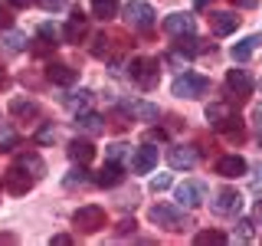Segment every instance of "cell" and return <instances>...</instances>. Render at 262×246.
I'll use <instances>...</instances> for the list:
<instances>
[{
  "mask_svg": "<svg viewBox=\"0 0 262 246\" xmlns=\"http://www.w3.org/2000/svg\"><path fill=\"white\" fill-rule=\"evenodd\" d=\"M125 154H131L128 145H112V148H108V161H121Z\"/></svg>",
  "mask_w": 262,
  "mask_h": 246,
  "instance_id": "cell-34",
  "label": "cell"
},
{
  "mask_svg": "<svg viewBox=\"0 0 262 246\" xmlns=\"http://www.w3.org/2000/svg\"><path fill=\"white\" fill-rule=\"evenodd\" d=\"M72 223H76V230H82V233H98V230H105L108 217H105L102 207L85 203V207H79L76 213H72Z\"/></svg>",
  "mask_w": 262,
  "mask_h": 246,
  "instance_id": "cell-4",
  "label": "cell"
},
{
  "mask_svg": "<svg viewBox=\"0 0 262 246\" xmlns=\"http://www.w3.org/2000/svg\"><path fill=\"white\" fill-rule=\"evenodd\" d=\"M174 53L177 56H184V59H190V56H196V53H203V43H200V39H193V33H190V36H180L177 39V46H174Z\"/></svg>",
  "mask_w": 262,
  "mask_h": 246,
  "instance_id": "cell-25",
  "label": "cell"
},
{
  "mask_svg": "<svg viewBox=\"0 0 262 246\" xmlns=\"http://www.w3.org/2000/svg\"><path fill=\"white\" fill-rule=\"evenodd\" d=\"M229 236L226 233H220V230H203V233H196V243L200 246H207V243H226Z\"/></svg>",
  "mask_w": 262,
  "mask_h": 246,
  "instance_id": "cell-30",
  "label": "cell"
},
{
  "mask_svg": "<svg viewBox=\"0 0 262 246\" xmlns=\"http://www.w3.org/2000/svg\"><path fill=\"white\" fill-rule=\"evenodd\" d=\"M259 43H262L259 36H246V39H239V43L233 46V59H236V63H246V59H249V56L259 49Z\"/></svg>",
  "mask_w": 262,
  "mask_h": 246,
  "instance_id": "cell-22",
  "label": "cell"
},
{
  "mask_svg": "<svg viewBox=\"0 0 262 246\" xmlns=\"http://www.w3.org/2000/svg\"><path fill=\"white\" fill-rule=\"evenodd\" d=\"M236 27H239V16L229 13V10H213L210 13V30L216 33V36H229Z\"/></svg>",
  "mask_w": 262,
  "mask_h": 246,
  "instance_id": "cell-12",
  "label": "cell"
},
{
  "mask_svg": "<svg viewBox=\"0 0 262 246\" xmlns=\"http://www.w3.org/2000/svg\"><path fill=\"white\" fill-rule=\"evenodd\" d=\"M226 86H229V92H236V95H249L252 92V76L246 69H229Z\"/></svg>",
  "mask_w": 262,
  "mask_h": 246,
  "instance_id": "cell-16",
  "label": "cell"
},
{
  "mask_svg": "<svg viewBox=\"0 0 262 246\" xmlns=\"http://www.w3.org/2000/svg\"><path fill=\"white\" fill-rule=\"evenodd\" d=\"M229 4H233V7H243V10H252L259 0H229Z\"/></svg>",
  "mask_w": 262,
  "mask_h": 246,
  "instance_id": "cell-40",
  "label": "cell"
},
{
  "mask_svg": "<svg viewBox=\"0 0 262 246\" xmlns=\"http://www.w3.org/2000/svg\"><path fill=\"white\" fill-rule=\"evenodd\" d=\"M85 33H89V20H85V13H82V10H72V20L66 23V30H62L66 43H79Z\"/></svg>",
  "mask_w": 262,
  "mask_h": 246,
  "instance_id": "cell-14",
  "label": "cell"
},
{
  "mask_svg": "<svg viewBox=\"0 0 262 246\" xmlns=\"http://www.w3.org/2000/svg\"><path fill=\"white\" fill-rule=\"evenodd\" d=\"M62 36V30L56 27V23H43V27H39V39H43L46 46H56V39Z\"/></svg>",
  "mask_w": 262,
  "mask_h": 246,
  "instance_id": "cell-29",
  "label": "cell"
},
{
  "mask_svg": "<svg viewBox=\"0 0 262 246\" xmlns=\"http://www.w3.org/2000/svg\"><path fill=\"white\" fill-rule=\"evenodd\" d=\"M210 4V0H196V7H207Z\"/></svg>",
  "mask_w": 262,
  "mask_h": 246,
  "instance_id": "cell-46",
  "label": "cell"
},
{
  "mask_svg": "<svg viewBox=\"0 0 262 246\" xmlns=\"http://www.w3.org/2000/svg\"><path fill=\"white\" fill-rule=\"evenodd\" d=\"M53 138H56L53 125H43V128H39V135H36V141H39V145H49V141H53Z\"/></svg>",
  "mask_w": 262,
  "mask_h": 246,
  "instance_id": "cell-37",
  "label": "cell"
},
{
  "mask_svg": "<svg viewBox=\"0 0 262 246\" xmlns=\"http://www.w3.org/2000/svg\"><path fill=\"white\" fill-rule=\"evenodd\" d=\"M207 121L216 131H226V135H236V138H243V125H239V115H233L229 112V105L223 102H213L210 109H207Z\"/></svg>",
  "mask_w": 262,
  "mask_h": 246,
  "instance_id": "cell-1",
  "label": "cell"
},
{
  "mask_svg": "<svg viewBox=\"0 0 262 246\" xmlns=\"http://www.w3.org/2000/svg\"><path fill=\"white\" fill-rule=\"evenodd\" d=\"M76 128L85 131V135H102V131H105V118L95 115V112H79L76 115Z\"/></svg>",
  "mask_w": 262,
  "mask_h": 246,
  "instance_id": "cell-20",
  "label": "cell"
},
{
  "mask_svg": "<svg viewBox=\"0 0 262 246\" xmlns=\"http://www.w3.org/2000/svg\"><path fill=\"white\" fill-rule=\"evenodd\" d=\"M43 10H49V13H59V10H66V0H36Z\"/></svg>",
  "mask_w": 262,
  "mask_h": 246,
  "instance_id": "cell-35",
  "label": "cell"
},
{
  "mask_svg": "<svg viewBox=\"0 0 262 246\" xmlns=\"http://www.w3.org/2000/svg\"><path fill=\"white\" fill-rule=\"evenodd\" d=\"M4 49L7 53H20V49H27V36L16 30H4Z\"/></svg>",
  "mask_w": 262,
  "mask_h": 246,
  "instance_id": "cell-28",
  "label": "cell"
},
{
  "mask_svg": "<svg viewBox=\"0 0 262 246\" xmlns=\"http://www.w3.org/2000/svg\"><path fill=\"white\" fill-rule=\"evenodd\" d=\"M210 210L216 213V217H233V213L243 210V194L236 191V187H223V191L210 200Z\"/></svg>",
  "mask_w": 262,
  "mask_h": 246,
  "instance_id": "cell-7",
  "label": "cell"
},
{
  "mask_svg": "<svg viewBox=\"0 0 262 246\" xmlns=\"http://www.w3.org/2000/svg\"><path fill=\"white\" fill-rule=\"evenodd\" d=\"M92 13L98 20H112L118 13V0H92Z\"/></svg>",
  "mask_w": 262,
  "mask_h": 246,
  "instance_id": "cell-27",
  "label": "cell"
},
{
  "mask_svg": "<svg viewBox=\"0 0 262 246\" xmlns=\"http://www.w3.org/2000/svg\"><path fill=\"white\" fill-rule=\"evenodd\" d=\"M7 86H10V79H7V72L0 69V89H7Z\"/></svg>",
  "mask_w": 262,
  "mask_h": 246,
  "instance_id": "cell-42",
  "label": "cell"
},
{
  "mask_svg": "<svg viewBox=\"0 0 262 246\" xmlns=\"http://www.w3.org/2000/svg\"><path fill=\"white\" fill-rule=\"evenodd\" d=\"M33 184H36V177H27V171H23L20 164H10V171L4 174V187L10 194H27Z\"/></svg>",
  "mask_w": 262,
  "mask_h": 246,
  "instance_id": "cell-9",
  "label": "cell"
},
{
  "mask_svg": "<svg viewBox=\"0 0 262 246\" xmlns=\"http://www.w3.org/2000/svg\"><path fill=\"white\" fill-rule=\"evenodd\" d=\"M128 76L135 79L141 89H154V86H158V76H161L158 59H151V56H138V59H131Z\"/></svg>",
  "mask_w": 262,
  "mask_h": 246,
  "instance_id": "cell-2",
  "label": "cell"
},
{
  "mask_svg": "<svg viewBox=\"0 0 262 246\" xmlns=\"http://www.w3.org/2000/svg\"><path fill=\"white\" fill-rule=\"evenodd\" d=\"M46 76H49V82H56V86H72V82L79 79V72L72 69V66H66V63H49Z\"/></svg>",
  "mask_w": 262,
  "mask_h": 246,
  "instance_id": "cell-15",
  "label": "cell"
},
{
  "mask_svg": "<svg viewBox=\"0 0 262 246\" xmlns=\"http://www.w3.org/2000/svg\"><path fill=\"white\" fill-rule=\"evenodd\" d=\"M125 112H131L138 121H158V105L144 102V98H131V102H125Z\"/></svg>",
  "mask_w": 262,
  "mask_h": 246,
  "instance_id": "cell-17",
  "label": "cell"
},
{
  "mask_svg": "<svg viewBox=\"0 0 262 246\" xmlns=\"http://www.w3.org/2000/svg\"><path fill=\"white\" fill-rule=\"evenodd\" d=\"M239 230H236V233H239V240H252V236H256V223H252V220H239V223H236Z\"/></svg>",
  "mask_w": 262,
  "mask_h": 246,
  "instance_id": "cell-33",
  "label": "cell"
},
{
  "mask_svg": "<svg viewBox=\"0 0 262 246\" xmlns=\"http://www.w3.org/2000/svg\"><path fill=\"white\" fill-rule=\"evenodd\" d=\"M167 164L174 171H190L193 164H196V151H193V148L177 145V148H170V151H167Z\"/></svg>",
  "mask_w": 262,
  "mask_h": 246,
  "instance_id": "cell-13",
  "label": "cell"
},
{
  "mask_svg": "<svg viewBox=\"0 0 262 246\" xmlns=\"http://www.w3.org/2000/svg\"><path fill=\"white\" fill-rule=\"evenodd\" d=\"M0 243H13V236L10 233H0Z\"/></svg>",
  "mask_w": 262,
  "mask_h": 246,
  "instance_id": "cell-45",
  "label": "cell"
},
{
  "mask_svg": "<svg viewBox=\"0 0 262 246\" xmlns=\"http://www.w3.org/2000/svg\"><path fill=\"white\" fill-rule=\"evenodd\" d=\"M53 243H56V246H66V243H72V236H66V233H56V236H53Z\"/></svg>",
  "mask_w": 262,
  "mask_h": 246,
  "instance_id": "cell-41",
  "label": "cell"
},
{
  "mask_svg": "<svg viewBox=\"0 0 262 246\" xmlns=\"http://www.w3.org/2000/svg\"><path fill=\"white\" fill-rule=\"evenodd\" d=\"M216 174L220 177H239V174H246V161L239 154H226V158L216 161Z\"/></svg>",
  "mask_w": 262,
  "mask_h": 246,
  "instance_id": "cell-19",
  "label": "cell"
},
{
  "mask_svg": "<svg viewBox=\"0 0 262 246\" xmlns=\"http://www.w3.org/2000/svg\"><path fill=\"white\" fill-rule=\"evenodd\" d=\"M164 30H167L170 36H190L196 30V20L190 13H170L167 20H164Z\"/></svg>",
  "mask_w": 262,
  "mask_h": 246,
  "instance_id": "cell-11",
  "label": "cell"
},
{
  "mask_svg": "<svg viewBox=\"0 0 262 246\" xmlns=\"http://www.w3.org/2000/svg\"><path fill=\"white\" fill-rule=\"evenodd\" d=\"M125 20H128L135 30H151L154 23H158V13H154V7H151V4L131 0V4H125Z\"/></svg>",
  "mask_w": 262,
  "mask_h": 246,
  "instance_id": "cell-6",
  "label": "cell"
},
{
  "mask_svg": "<svg viewBox=\"0 0 262 246\" xmlns=\"http://www.w3.org/2000/svg\"><path fill=\"white\" fill-rule=\"evenodd\" d=\"M85 168H82V164H79V168L76 171H69V174H66V187H76V184H85Z\"/></svg>",
  "mask_w": 262,
  "mask_h": 246,
  "instance_id": "cell-31",
  "label": "cell"
},
{
  "mask_svg": "<svg viewBox=\"0 0 262 246\" xmlns=\"http://www.w3.org/2000/svg\"><path fill=\"white\" fill-rule=\"evenodd\" d=\"M167 187H170V174H161V177H154V180H151V191H154V194L167 191Z\"/></svg>",
  "mask_w": 262,
  "mask_h": 246,
  "instance_id": "cell-36",
  "label": "cell"
},
{
  "mask_svg": "<svg viewBox=\"0 0 262 246\" xmlns=\"http://www.w3.org/2000/svg\"><path fill=\"white\" fill-rule=\"evenodd\" d=\"M252 118H256V121H259V128H262V105H259L256 112H252Z\"/></svg>",
  "mask_w": 262,
  "mask_h": 246,
  "instance_id": "cell-43",
  "label": "cell"
},
{
  "mask_svg": "<svg viewBox=\"0 0 262 246\" xmlns=\"http://www.w3.org/2000/svg\"><path fill=\"white\" fill-rule=\"evenodd\" d=\"M252 191H262V164H256V171H252Z\"/></svg>",
  "mask_w": 262,
  "mask_h": 246,
  "instance_id": "cell-39",
  "label": "cell"
},
{
  "mask_svg": "<svg viewBox=\"0 0 262 246\" xmlns=\"http://www.w3.org/2000/svg\"><path fill=\"white\" fill-rule=\"evenodd\" d=\"M259 145H262V128H259Z\"/></svg>",
  "mask_w": 262,
  "mask_h": 246,
  "instance_id": "cell-47",
  "label": "cell"
},
{
  "mask_svg": "<svg viewBox=\"0 0 262 246\" xmlns=\"http://www.w3.org/2000/svg\"><path fill=\"white\" fill-rule=\"evenodd\" d=\"M151 220L158 227H164V230H184V227H190V220L184 217V210L174 207V203H154V207H151Z\"/></svg>",
  "mask_w": 262,
  "mask_h": 246,
  "instance_id": "cell-5",
  "label": "cell"
},
{
  "mask_svg": "<svg viewBox=\"0 0 262 246\" xmlns=\"http://www.w3.org/2000/svg\"><path fill=\"white\" fill-rule=\"evenodd\" d=\"M69 158H72V161H79V164H89V161L95 158L92 141H79V138H76V141L69 145Z\"/></svg>",
  "mask_w": 262,
  "mask_h": 246,
  "instance_id": "cell-23",
  "label": "cell"
},
{
  "mask_svg": "<svg viewBox=\"0 0 262 246\" xmlns=\"http://www.w3.org/2000/svg\"><path fill=\"white\" fill-rule=\"evenodd\" d=\"M89 102H92V92H89V89L69 92V95L62 98V105H66V109H72V112H82V109H89Z\"/></svg>",
  "mask_w": 262,
  "mask_h": 246,
  "instance_id": "cell-24",
  "label": "cell"
},
{
  "mask_svg": "<svg viewBox=\"0 0 262 246\" xmlns=\"http://www.w3.org/2000/svg\"><path fill=\"white\" fill-rule=\"evenodd\" d=\"M121 180H125V171H121V164H118V161H108L102 171H98L95 184H98V187H118Z\"/></svg>",
  "mask_w": 262,
  "mask_h": 246,
  "instance_id": "cell-18",
  "label": "cell"
},
{
  "mask_svg": "<svg viewBox=\"0 0 262 246\" xmlns=\"http://www.w3.org/2000/svg\"><path fill=\"white\" fill-rule=\"evenodd\" d=\"M10 112L16 115V118H36V102H30V98H13L10 102Z\"/></svg>",
  "mask_w": 262,
  "mask_h": 246,
  "instance_id": "cell-26",
  "label": "cell"
},
{
  "mask_svg": "<svg viewBox=\"0 0 262 246\" xmlns=\"http://www.w3.org/2000/svg\"><path fill=\"white\" fill-rule=\"evenodd\" d=\"M13 164H20V168L27 171L30 177H36V180L46 174V164H43V158H39V154H20V158H16Z\"/></svg>",
  "mask_w": 262,
  "mask_h": 246,
  "instance_id": "cell-21",
  "label": "cell"
},
{
  "mask_svg": "<svg viewBox=\"0 0 262 246\" xmlns=\"http://www.w3.org/2000/svg\"><path fill=\"white\" fill-rule=\"evenodd\" d=\"M207 200V184L203 180H184L177 187V203L180 207H200Z\"/></svg>",
  "mask_w": 262,
  "mask_h": 246,
  "instance_id": "cell-8",
  "label": "cell"
},
{
  "mask_svg": "<svg viewBox=\"0 0 262 246\" xmlns=\"http://www.w3.org/2000/svg\"><path fill=\"white\" fill-rule=\"evenodd\" d=\"M154 164H158V148H151V145L135 148V154H131V174H147Z\"/></svg>",
  "mask_w": 262,
  "mask_h": 246,
  "instance_id": "cell-10",
  "label": "cell"
},
{
  "mask_svg": "<svg viewBox=\"0 0 262 246\" xmlns=\"http://www.w3.org/2000/svg\"><path fill=\"white\" fill-rule=\"evenodd\" d=\"M10 148H16V135L10 128H0V151H10Z\"/></svg>",
  "mask_w": 262,
  "mask_h": 246,
  "instance_id": "cell-32",
  "label": "cell"
},
{
  "mask_svg": "<svg viewBox=\"0 0 262 246\" xmlns=\"http://www.w3.org/2000/svg\"><path fill=\"white\" fill-rule=\"evenodd\" d=\"M170 89H174L177 98H200V95H207L210 79L200 76V72H184V76L174 79V86H170Z\"/></svg>",
  "mask_w": 262,
  "mask_h": 246,
  "instance_id": "cell-3",
  "label": "cell"
},
{
  "mask_svg": "<svg viewBox=\"0 0 262 246\" xmlns=\"http://www.w3.org/2000/svg\"><path fill=\"white\" fill-rule=\"evenodd\" d=\"M256 223L262 227V203H259V207H256Z\"/></svg>",
  "mask_w": 262,
  "mask_h": 246,
  "instance_id": "cell-44",
  "label": "cell"
},
{
  "mask_svg": "<svg viewBox=\"0 0 262 246\" xmlns=\"http://www.w3.org/2000/svg\"><path fill=\"white\" fill-rule=\"evenodd\" d=\"M10 23H13V13L0 4V30H10Z\"/></svg>",
  "mask_w": 262,
  "mask_h": 246,
  "instance_id": "cell-38",
  "label": "cell"
}]
</instances>
